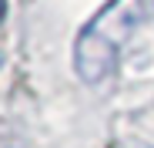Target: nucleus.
<instances>
[{
  "label": "nucleus",
  "mask_w": 154,
  "mask_h": 148,
  "mask_svg": "<svg viewBox=\"0 0 154 148\" xmlns=\"http://www.w3.org/2000/svg\"><path fill=\"white\" fill-rule=\"evenodd\" d=\"M111 148H151V145L141 141V138H121V141H114Z\"/></svg>",
  "instance_id": "nucleus-2"
},
{
  "label": "nucleus",
  "mask_w": 154,
  "mask_h": 148,
  "mask_svg": "<svg viewBox=\"0 0 154 148\" xmlns=\"http://www.w3.org/2000/svg\"><path fill=\"white\" fill-rule=\"evenodd\" d=\"M144 20V0H107L74 40V71L87 84H100L117 67L124 44Z\"/></svg>",
  "instance_id": "nucleus-1"
},
{
  "label": "nucleus",
  "mask_w": 154,
  "mask_h": 148,
  "mask_svg": "<svg viewBox=\"0 0 154 148\" xmlns=\"http://www.w3.org/2000/svg\"><path fill=\"white\" fill-rule=\"evenodd\" d=\"M4 14H7V0H0V20H4Z\"/></svg>",
  "instance_id": "nucleus-3"
}]
</instances>
